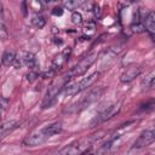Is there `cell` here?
<instances>
[{"label": "cell", "instance_id": "26", "mask_svg": "<svg viewBox=\"0 0 155 155\" xmlns=\"http://www.w3.org/2000/svg\"><path fill=\"white\" fill-rule=\"evenodd\" d=\"M0 70H1V65H0Z\"/></svg>", "mask_w": 155, "mask_h": 155}, {"label": "cell", "instance_id": "3", "mask_svg": "<svg viewBox=\"0 0 155 155\" xmlns=\"http://www.w3.org/2000/svg\"><path fill=\"white\" fill-rule=\"evenodd\" d=\"M101 76V73L99 71H94L92 74H90L86 78H82L80 81L73 84V85H69L65 87V96H75L85 90H87L88 87H91Z\"/></svg>", "mask_w": 155, "mask_h": 155}, {"label": "cell", "instance_id": "21", "mask_svg": "<svg viewBox=\"0 0 155 155\" xmlns=\"http://www.w3.org/2000/svg\"><path fill=\"white\" fill-rule=\"evenodd\" d=\"M7 104H8L7 99L0 97V120L2 119V116H4V114H5V110H6V108H7Z\"/></svg>", "mask_w": 155, "mask_h": 155}, {"label": "cell", "instance_id": "22", "mask_svg": "<svg viewBox=\"0 0 155 155\" xmlns=\"http://www.w3.org/2000/svg\"><path fill=\"white\" fill-rule=\"evenodd\" d=\"M36 78H39V71H38V70H29V73L27 74V80H28L29 82L35 81Z\"/></svg>", "mask_w": 155, "mask_h": 155}, {"label": "cell", "instance_id": "6", "mask_svg": "<svg viewBox=\"0 0 155 155\" xmlns=\"http://www.w3.org/2000/svg\"><path fill=\"white\" fill-rule=\"evenodd\" d=\"M120 109H121V103H120V102L114 103V104L107 107V108H105L104 110H102L98 115H96V117L91 121V124H90L91 127H94V126H97V125H99V124H103V122H105L107 120L111 119L113 116H115V115L120 111Z\"/></svg>", "mask_w": 155, "mask_h": 155}, {"label": "cell", "instance_id": "9", "mask_svg": "<svg viewBox=\"0 0 155 155\" xmlns=\"http://www.w3.org/2000/svg\"><path fill=\"white\" fill-rule=\"evenodd\" d=\"M142 73V68L138 65H131L128 68H126L122 74L120 75V81L124 84H128L131 81H133L137 76H139V74Z\"/></svg>", "mask_w": 155, "mask_h": 155}, {"label": "cell", "instance_id": "16", "mask_svg": "<svg viewBox=\"0 0 155 155\" xmlns=\"http://www.w3.org/2000/svg\"><path fill=\"white\" fill-rule=\"evenodd\" d=\"M82 4H84L82 0H75V1L68 0V1H64V2H63V6H64L65 8H68V10H70V11H74V10H76L78 7H80Z\"/></svg>", "mask_w": 155, "mask_h": 155}, {"label": "cell", "instance_id": "8", "mask_svg": "<svg viewBox=\"0 0 155 155\" xmlns=\"http://www.w3.org/2000/svg\"><path fill=\"white\" fill-rule=\"evenodd\" d=\"M70 53H71V48H70V47H68V48L63 50L62 52H59L58 54H56V56L53 57V59H52L51 69H52L54 73H57L59 69H62V68H63V65L68 62Z\"/></svg>", "mask_w": 155, "mask_h": 155}, {"label": "cell", "instance_id": "18", "mask_svg": "<svg viewBox=\"0 0 155 155\" xmlns=\"http://www.w3.org/2000/svg\"><path fill=\"white\" fill-rule=\"evenodd\" d=\"M131 30L133 31V33H136V34H140V33H144L145 31V29H144V25H143V23L140 22V21H136V22H133L132 24H131Z\"/></svg>", "mask_w": 155, "mask_h": 155}, {"label": "cell", "instance_id": "7", "mask_svg": "<svg viewBox=\"0 0 155 155\" xmlns=\"http://www.w3.org/2000/svg\"><path fill=\"white\" fill-rule=\"evenodd\" d=\"M154 140H155V132L153 128H148L139 134V137L133 143L132 148L133 149H142V148H145V147H149L150 144H153Z\"/></svg>", "mask_w": 155, "mask_h": 155}, {"label": "cell", "instance_id": "5", "mask_svg": "<svg viewBox=\"0 0 155 155\" xmlns=\"http://www.w3.org/2000/svg\"><path fill=\"white\" fill-rule=\"evenodd\" d=\"M90 144H91V138H84V139H80L79 142H75L64 147L63 149H61L58 153L53 155H81L87 150Z\"/></svg>", "mask_w": 155, "mask_h": 155}, {"label": "cell", "instance_id": "2", "mask_svg": "<svg viewBox=\"0 0 155 155\" xmlns=\"http://www.w3.org/2000/svg\"><path fill=\"white\" fill-rule=\"evenodd\" d=\"M70 80H71V78H70L69 73H65L64 75H62V76H59V78H57L52 81V84L50 85V87H48V90H47V92L44 97V101H42V104H41L42 109L51 108L56 103V101L58 98V94L67 87V85Z\"/></svg>", "mask_w": 155, "mask_h": 155}, {"label": "cell", "instance_id": "14", "mask_svg": "<svg viewBox=\"0 0 155 155\" xmlns=\"http://www.w3.org/2000/svg\"><path fill=\"white\" fill-rule=\"evenodd\" d=\"M17 126H18V124H17L16 121H13V120L7 121L6 124L1 125V126H0V139H2L4 137H6V136H7L10 132H12Z\"/></svg>", "mask_w": 155, "mask_h": 155}, {"label": "cell", "instance_id": "24", "mask_svg": "<svg viewBox=\"0 0 155 155\" xmlns=\"http://www.w3.org/2000/svg\"><path fill=\"white\" fill-rule=\"evenodd\" d=\"M52 13L56 15V16H61V15L63 13V8H62V7H54V8L52 10Z\"/></svg>", "mask_w": 155, "mask_h": 155}, {"label": "cell", "instance_id": "15", "mask_svg": "<svg viewBox=\"0 0 155 155\" xmlns=\"http://www.w3.org/2000/svg\"><path fill=\"white\" fill-rule=\"evenodd\" d=\"M7 38H8V31H7V29H6V24H5L2 5L0 4V40H1V41H6Z\"/></svg>", "mask_w": 155, "mask_h": 155}, {"label": "cell", "instance_id": "23", "mask_svg": "<svg viewBox=\"0 0 155 155\" xmlns=\"http://www.w3.org/2000/svg\"><path fill=\"white\" fill-rule=\"evenodd\" d=\"M93 13H94V16H96L97 18L101 17V8H99L98 5H93Z\"/></svg>", "mask_w": 155, "mask_h": 155}, {"label": "cell", "instance_id": "4", "mask_svg": "<svg viewBox=\"0 0 155 155\" xmlns=\"http://www.w3.org/2000/svg\"><path fill=\"white\" fill-rule=\"evenodd\" d=\"M98 58V51H92L90 53H87L84 58H81L68 73L70 75V78H78V76H81L84 75L88 69L90 67L96 62V59Z\"/></svg>", "mask_w": 155, "mask_h": 155}, {"label": "cell", "instance_id": "17", "mask_svg": "<svg viewBox=\"0 0 155 155\" xmlns=\"http://www.w3.org/2000/svg\"><path fill=\"white\" fill-rule=\"evenodd\" d=\"M31 23H33V25L36 27L38 29H42V28L45 27L46 21L44 19L42 16H40V15H34L33 18H31Z\"/></svg>", "mask_w": 155, "mask_h": 155}, {"label": "cell", "instance_id": "12", "mask_svg": "<svg viewBox=\"0 0 155 155\" xmlns=\"http://www.w3.org/2000/svg\"><path fill=\"white\" fill-rule=\"evenodd\" d=\"M23 63L29 68V70H38L39 63L36 59V56L31 52H27L23 57Z\"/></svg>", "mask_w": 155, "mask_h": 155}, {"label": "cell", "instance_id": "13", "mask_svg": "<svg viewBox=\"0 0 155 155\" xmlns=\"http://www.w3.org/2000/svg\"><path fill=\"white\" fill-rule=\"evenodd\" d=\"M15 61H16V51L15 50H6L2 53V57H1V64L2 65L10 67V65L15 64Z\"/></svg>", "mask_w": 155, "mask_h": 155}, {"label": "cell", "instance_id": "25", "mask_svg": "<svg viewBox=\"0 0 155 155\" xmlns=\"http://www.w3.org/2000/svg\"><path fill=\"white\" fill-rule=\"evenodd\" d=\"M81 155H93V154L92 153H82Z\"/></svg>", "mask_w": 155, "mask_h": 155}, {"label": "cell", "instance_id": "1", "mask_svg": "<svg viewBox=\"0 0 155 155\" xmlns=\"http://www.w3.org/2000/svg\"><path fill=\"white\" fill-rule=\"evenodd\" d=\"M62 128H63V126H62L61 121L51 122V124L44 126L42 128L33 132L31 134L27 136L24 138V140H23V145L24 147H38V145H41L46 140H48L51 137L61 133Z\"/></svg>", "mask_w": 155, "mask_h": 155}, {"label": "cell", "instance_id": "20", "mask_svg": "<svg viewBox=\"0 0 155 155\" xmlns=\"http://www.w3.org/2000/svg\"><path fill=\"white\" fill-rule=\"evenodd\" d=\"M71 22L74 24H81L82 23V16H81V13L78 12V11H74L71 13Z\"/></svg>", "mask_w": 155, "mask_h": 155}, {"label": "cell", "instance_id": "11", "mask_svg": "<svg viewBox=\"0 0 155 155\" xmlns=\"http://www.w3.org/2000/svg\"><path fill=\"white\" fill-rule=\"evenodd\" d=\"M103 91H104L103 86L97 87V88H94V90L90 91V93H88L87 96H85V97L82 98V101L80 102V108H81V109H84V108L88 107L91 103H93L94 101H97V98L103 93Z\"/></svg>", "mask_w": 155, "mask_h": 155}, {"label": "cell", "instance_id": "19", "mask_svg": "<svg viewBox=\"0 0 155 155\" xmlns=\"http://www.w3.org/2000/svg\"><path fill=\"white\" fill-rule=\"evenodd\" d=\"M154 82H155V74H154V71H151L144 80H143V85L147 87V88H153L154 87Z\"/></svg>", "mask_w": 155, "mask_h": 155}, {"label": "cell", "instance_id": "10", "mask_svg": "<svg viewBox=\"0 0 155 155\" xmlns=\"http://www.w3.org/2000/svg\"><path fill=\"white\" fill-rule=\"evenodd\" d=\"M140 18H142L140 22L143 23L144 29L153 38L154 33H155V13L153 11H149V12H147V15H142Z\"/></svg>", "mask_w": 155, "mask_h": 155}]
</instances>
